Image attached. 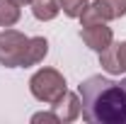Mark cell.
Wrapping results in <instances>:
<instances>
[{"instance_id": "obj_1", "label": "cell", "mask_w": 126, "mask_h": 124, "mask_svg": "<svg viewBox=\"0 0 126 124\" xmlns=\"http://www.w3.org/2000/svg\"><path fill=\"white\" fill-rule=\"evenodd\" d=\"M80 117L90 124H126V88L116 80L92 76L78 88Z\"/></svg>"}, {"instance_id": "obj_2", "label": "cell", "mask_w": 126, "mask_h": 124, "mask_svg": "<svg viewBox=\"0 0 126 124\" xmlns=\"http://www.w3.org/2000/svg\"><path fill=\"white\" fill-rule=\"evenodd\" d=\"M29 90L32 95L39 100V102H46V105H56L65 95V78L61 71L56 68H41L29 78Z\"/></svg>"}, {"instance_id": "obj_3", "label": "cell", "mask_w": 126, "mask_h": 124, "mask_svg": "<svg viewBox=\"0 0 126 124\" xmlns=\"http://www.w3.org/2000/svg\"><path fill=\"white\" fill-rule=\"evenodd\" d=\"M27 41L29 37H24L22 32L5 27V32H0V63L5 68H19Z\"/></svg>"}, {"instance_id": "obj_4", "label": "cell", "mask_w": 126, "mask_h": 124, "mask_svg": "<svg viewBox=\"0 0 126 124\" xmlns=\"http://www.w3.org/2000/svg\"><path fill=\"white\" fill-rule=\"evenodd\" d=\"M80 37H82V41L92 49V51H97V54H99V51H104V49L114 41V32H111V27H107V22L82 24Z\"/></svg>"}, {"instance_id": "obj_5", "label": "cell", "mask_w": 126, "mask_h": 124, "mask_svg": "<svg viewBox=\"0 0 126 124\" xmlns=\"http://www.w3.org/2000/svg\"><path fill=\"white\" fill-rule=\"evenodd\" d=\"M99 66L111 76L126 73V41H121V44L111 41L104 51H99Z\"/></svg>"}, {"instance_id": "obj_6", "label": "cell", "mask_w": 126, "mask_h": 124, "mask_svg": "<svg viewBox=\"0 0 126 124\" xmlns=\"http://www.w3.org/2000/svg\"><path fill=\"white\" fill-rule=\"evenodd\" d=\"M51 107H53V112L58 114L61 124H63V122L68 124V122H75V119L80 117L82 105H80V95H78V93H68V90H65V95H63L56 105H51Z\"/></svg>"}, {"instance_id": "obj_7", "label": "cell", "mask_w": 126, "mask_h": 124, "mask_svg": "<svg viewBox=\"0 0 126 124\" xmlns=\"http://www.w3.org/2000/svg\"><path fill=\"white\" fill-rule=\"evenodd\" d=\"M46 54H48V41H46V39H44V37H29L27 49H24V56H22V66H19V68H29V66L41 63Z\"/></svg>"}, {"instance_id": "obj_8", "label": "cell", "mask_w": 126, "mask_h": 124, "mask_svg": "<svg viewBox=\"0 0 126 124\" xmlns=\"http://www.w3.org/2000/svg\"><path fill=\"white\" fill-rule=\"evenodd\" d=\"M61 12V0H32V15L39 22H48Z\"/></svg>"}, {"instance_id": "obj_9", "label": "cell", "mask_w": 126, "mask_h": 124, "mask_svg": "<svg viewBox=\"0 0 126 124\" xmlns=\"http://www.w3.org/2000/svg\"><path fill=\"white\" fill-rule=\"evenodd\" d=\"M19 5L15 0H0V27H12L19 22Z\"/></svg>"}, {"instance_id": "obj_10", "label": "cell", "mask_w": 126, "mask_h": 124, "mask_svg": "<svg viewBox=\"0 0 126 124\" xmlns=\"http://www.w3.org/2000/svg\"><path fill=\"white\" fill-rule=\"evenodd\" d=\"M87 5H90V0H61V10L73 20H80Z\"/></svg>"}, {"instance_id": "obj_11", "label": "cell", "mask_w": 126, "mask_h": 124, "mask_svg": "<svg viewBox=\"0 0 126 124\" xmlns=\"http://www.w3.org/2000/svg\"><path fill=\"white\" fill-rule=\"evenodd\" d=\"M99 2H104V5H107V10L111 12L114 20H119V17L126 15V0H99Z\"/></svg>"}, {"instance_id": "obj_12", "label": "cell", "mask_w": 126, "mask_h": 124, "mask_svg": "<svg viewBox=\"0 0 126 124\" xmlns=\"http://www.w3.org/2000/svg\"><path fill=\"white\" fill-rule=\"evenodd\" d=\"M32 122H34V124H39V122L61 124V119H58V114H56V112H39V114H34V117H32Z\"/></svg>"}, {"instance_id": "obj_13", "label": "cell", "mask_w": 126, "mask_h": 124, "mask_svg": "<svg viewBox=\"0 0 126 124\" xmlns=\"http://www.w3.org/2000/svg\"><path fill=\"white\" fill-rule=\"evenodd\" d=\"M17 5H32V0H15Z\"/></svg>"}, {"instance_id": "obj_14", "label": "cell", "mask_w": 126, "mask_h": 124, "mask_svg": "<svg viewBox=\"0 0 126 124\" xmlns=\"http://www.w3.org/2000/svg\"><path fill=\"white\" fill-rule=\"evenodd\" d=\"M121 85H124V88H126V78H124V80H121Z\"/></svg>"}]
</instances>
